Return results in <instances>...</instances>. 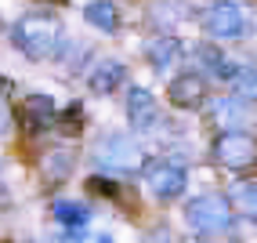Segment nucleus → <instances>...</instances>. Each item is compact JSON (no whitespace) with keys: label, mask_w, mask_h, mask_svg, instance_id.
<instances>
[{"label":"nucleus","mask_w":257,"mask_h":243,"mask_svg":"<svg viewBox=\"0 0 257 243\" xmlns=\"http://www.w3.org/2000/svg\"><path fill=\"white\" fill-rule=\"evenodd\" d=\"M214 160L228 171H250L257 164V145L243 131H221V138L214 142Z\"/></svg>","instance_id":"obj_4"},{"label":"nucleus","mask_w":257,"mask_h":243,"mask_svg":"<svg viewBox=\"0 0 257 243\" xmlns=\"http://www.w3.org/2000/svg\"><path fill=\"white\" fill-rule=\"evenodd\" d=\"M73 160H76V156H73L69 149H51V152L44 156V178H47L51 185L65 182V178H69V171H73Z\"/></svg>","instance_id":"obj_14"},{"label":"nucleus","mask_w":257,"mask_h":243,"mask_svg":"<svg viewBox=\"0 0 257 243\" xmlns=\"http://www.w3.org/2000/svg\"><path fill=\"white\" fill-rule=\"evenodd\" d=\"M167 98L178 109H199L207 102V80H203V73H181V76L170 80Z\"/></svg>","instance_id":"obj_8"},{"label":"nucleus","mask_w":257,"mask_h":243,"mask_svg":"<svg viewBox=\"0 0 257 243\" xmlns=\"http://www.w3.org/2000/svg\"><path fill=\"white\" fill-rule=\"evenodd\" d=\"M228 84H232V91L239 98H246V102L257 98V69L253 65H235V73L228 76Z\"/></svg>","instance_id":"obj_16"},{"label":"nucleus","mask_w":257,"mask_h":243,"mask_svg":"<svg viewBox=\"0 0 257 243\" xmlns=\"http://www.w3.org/2000/svg\"><path fill=\"white\" fill-rule=\"evenodd\" d=\"M87 243H112L109 236H94V239H87Z\"/></svg>","instance_id":"obj_22"},{"label":"nucleus","mask_w":257,"mask_h":243,"mask_svg":"<svg viewBox=\"0 0 257 243\" xmlns=\"http://www.w3.org/2000/svg\"><path fill=\"white\" fill-rule=\"evenodd\" d=\"M232 200L243 207L246 214H253V218H257V182H239V185L232 189Z\"/></svg>","instance_id":"obj_18"},{"label":"nucleus","mask_w":257,"mask_h":243,"mask_svg":"<svg viewBox=\"0 0 257 243\" xmlns=\"http://www.w3.org/2000/svg\"><path fill=\"white\" fill-rule=\"evenodd\" d=\"M8 131V113H4V106H0V134Z\"/></svg>","instance_id":"obj_20"},{"label":"nucleus","mask_w":257,"mask_h":243,"mask_svg":"<svg viewBox=\"0 0 257 243\" xmlns=\"http://www.w3.org/2000/svg\"><path fill=\"white\" fill-rule=\"evenodd\" d=\"M127 120H131V127H138V131H152L160 124V106H156V98H152V91H145V88L127 91Z\"/></svg>","instance_id":"obj_9"},{"label":"nucleus","mask_w":257,"mask_h":243,"mask_svg":"<svg viewBox=\"0 0 257 243\" xmlns=\"http://www.w3.org/2000/svg\"><path fill=\"white\" fill-rule=\"evenodd\" d=\"M145 185L156 200H178L188 185V171L178 160H156L145 167Z\"/></svg>","instance_id":"obj_6"},{"label":"nucleus","mask_w":257,"mask_h":243,"mask_svg":"<svg viewBox=\"0 0 257 243\" xmlns=\"http://www.w3.org/2000/svg\"><path fill=\"white\" fill-rule=\"evenodd\" d=\"M62 37H65L62 19H58V15H51V11H33V15H22V19L15 22V29H11L15 47H19L26 58H33V62L58 55Z\"/></svg>","instance_id":"obj_1"},{"label":"nucleus","mask_w":257,"mask_h":243,"mask_svg":"<svg viewBox=\"0 0 257 243\" xmlns=\"http://www.w3.org/2000/svg\"><path fill=\"white\" fill-rule=\"evenodd\" d=\"M83 19H87L94 29H101V33H116L119 29V15H116L112 0H91V4L83 8Z\"/></svg>","instance_id":"obj_13"},{"label":"nucleus","mask_w":257,"mask_h":243,"mask_svg":"<svg viewBox=\"0 0 257 243\" xmlns=\"http://www.w3.org/2000/svg\"><path fill=\"white\" fill-rule=\"evenodd\" d=\"M51 214H55V221L62 225V229H69V232H80L83 225L91 221L87 203H76V200H58L55 207H51Z\"/></svg>","instance_id":"obj_12"},{"label":"nucleus","mask_w":257,"mask_h":243,"mask_svg":"<svg viewBox=\"0 0 257 243\" xmlns=\"http://www.w3.org/2000/svg\"><path fill=\"white\" fill-rule=\"evenodd\" d=\"M55 127L62 131V134H80V127H83V106L80 102H69L62 113H58V120H55Z\"/></svg>","instance_id":"obj_17"},{"label":"nucleus","mask_w":257,"mask_h":243,"mask_svg":"<svg viewBox=\"0 0 257 243\" xmlns=\"http://www.w3.org/2000/svg\"><path fill=\"white\" fill-rule=\"evenodd\" d=\"M246 98H217L214 106H210V116H214V124L221 131H243L246 127V120H250V109L243 106Z\"/></svg>","instance_id":"obj_11"},{"label":"nucleus","mask_w":257,"mask_h":243,"mask_svg":"<svg viewBox=\"0 0 257 243\" xmlns=\"http://www.w3.org/2000/svg\"><path fill=\"white\" fill-rule=\"evenodd\" d=\"M8 88H11V80H8V76H0V95H4Z\"/></svg>","instance_id":"obj_21"},{"label":"nucleus","mask_w":257,"mask_h":243,"mask_svg":"<svg viewBox=\"0 0 257 243\" xmlns=\"http://www.w3.org/2000/svg\"><path fill=\"white\" fill-rule=\"evenodd\" d=\"M0 243H8V239H0Z\"/></svg>","instance_id":"obj_24"},{"label":"nucleus","mask_w":257,"mask_h":243,"mask_svg":"<svg viewBox=\"0 0 257 243\" xmlns=\"http://www.w3.org/2000/svg\"><path fill=\"white\" fill-rule=\"evenodd\" d=\"M87 193H94V196H105V200H119V182L116 178H105V175H91L87 178Z\"/></svg>","instance_id":"obj_19"},{"label":"nucleus","mask_w":257,"mask_h":243,"mask_svg":"<svg viewBox=\"0 0 257 243\" xmlns=\"http://www.w3.org/2000/svg\"><path fill=\"white\" fill-rule=\"evenodd\" d=\"M19 127L26 134H44L47 127H55V120H58V106L51 102L47 95H29L22 106H19Z\"/></svg>","instance_id":"obj_7"},{"label":"nucleus","mask_w":257,"mask_h":243,"mask_svg":"<svg viewBox=\"0 0 257 243\" xmlns=\"http://www.w3.org/2000/svg\"><path fill=\"white\" fill-rule=\"evenodd\" d=\"M123 76H127L123 62H116V58H101V62H94V65L87 69V88H91L94 95H112L119 84H123Z\"/></svg>","instance_id":"obj_10"},{"label":"nucleus","mask_w":257,"mask_h":243,"mask_svg":"<svg viewBox=\"0 0 257 243\" xmlns=\"http://www.w3.org/2000/svg\"><path fill=\"white\" fill-rule=\"evenodd\" d=\"M0 196H4V178H0Z\"/></svg>","instance_id":"obj_23"},{"label":"nucleus","mask_w":257,"mask_h":243,"mask_svg":"<svg viewBox=\"0 0 257 243\" xmlns=\"http://www.w3.org/2000/svg\"><path fill=\"white\" fill-rule=\"evenodd\" d=\"M246 26H250L246 11L239 8V4H232V0H217L214 8L203 11V29H207L210 37H217V40H235V37H243Z\"/></svg>","instance_id":"obj_5"},{"label":"nucleus","mask_w":257,"mask_h":243,"mask_svg":"<svg viewBox=\"0 0 257 243\" xmlns=\"http://www.w3.org/2000/svg\"><path fill=\"white\" fill-rule=\"evenodd\" d=\"M149 58H152V65H156L160 73H167V69L181 58V44H178V40H170V37H160V40H152V44H149Z\"/></svg>","instance_id":"obj_15"},{"label":"nucleus","mask_w":257,"mask_h":243,"mask_svg":"<svg viewBox=\"0 0 257 243\" xmlns=\"http://www.w3.org/2000/svg\"><path fill=\"white\" fill-rule=\"evenodd\" d=\"M185 221H188V229L199 232V236H221V232L232 229V203L221 193L196 196L185 207Z\"/></svg>","instance_id":"obj_3"},{"label":"nucleus","mask_w":257,"mask_h":243,"mask_svg":"<svg viewBox=\"0 0 257 243\" xmlns=\"http://www.w3.org/2000/svg\"><path fill=\"white\" fill-rule=\"evenodd\" d=\"M94 164L109 175H131V171H142L145 152L131 134H105L94 142Z\"/></svg>","instance_id":"obj_2"}]
</instances>
